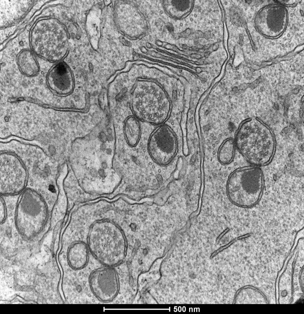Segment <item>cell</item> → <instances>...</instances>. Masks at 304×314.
Listing matches in <instances>:
<instances>
[{
    "label": "cell",
    "instance_id": "cell-1",
    "mask_svg": "<svg viewBox=\"0 0 304 314\" xmlns=\"http://www.w3.org/2000/svg\"><path fill=\"white\" fill-rule=\"evenodd\" d=\"M259 125H249L252 121L247 118L242 123L234 140L236 147L249 163L261 166L268 163L275 151V143L270 127L258 117Z\"/></svg>",
    "mask_w": 304,
    "mask_h": 314
},
{
    "label": "cell",
    "instance_id": "cell-2",
    "mask_svg": "<svg viewBox=\"0 0 304 314\" xmlns=\"http://www.w3.org/2000/svg\"><path fill=\"white\" fill-rule=\"evenodd\" d=\"M29 39L33 52L48 61H59L66 54V31L62 24L54 18L38 20L32 28Z\"/></svg>",
    "mask_w": 304,
    "mask_h": 314
},
{
    "label": "cell",
    "instance_id": "cell-3",
    "mask_svg": "<svg viewBox=\"0 0 304 314\" xmlns=\"http://www.w3.org/2000/svg\"><path fill=\"white\" fill-rule=\"evenodd\" d=\"M48 216L47 203L41 194L30 188L23 192L16 207L15 222L23 237L32 238L40 233L46 224Z\"/></svg>",
    "mask_w": 304,
    "mask_h": 314
},
{
    "label": "cell",
    "instance_id": "cell-4",
    "mask_svg": "<svg viewBox=\"0 0 304 314\" xmlns=\"http://www.w3.org/2000/svg\"><path fill=\"white\" fill-rule=\"evenodd\" d=\"M263 178L260 169L251 167L238 169L230 175L226 185L228 197L234 199L232 203L241 207H249L259 201L263 189Z\"/></svg>",
    "mask_w": 304,
    "mask_h": 314
},
{
    "label": "cell",
    "instance_id": "cell-5",
    "mask_svg": "<svg viewBox=\"0 0 304 314\" xmlns=\"http://www.w3.org/2000/svg\"><path fill=\"white\" fill-rule=\"evenodd\" d=\"M147 149L154 163L161 166H168L174 159L178 153L177 135L169 126L161 125L150 134Z\"/></svg>",
    "mask_w": 304,
    "mask_h": 314
},
{
    "label": "cell",
    "instance_id": "cell-6",
    "mask_svg": "<svg viewBox=\"0 0 304 314\" xmlns=\"http://www.w3.org/2000/svg\"><path fill=\"white\" fill-rule=\"evenodd\" d=\"M0 193L13 195L22 192L27 178L26 169L19 158L8 152L0 154Z\"/></svg>",
    "mask_w": 304,
    "mask_h": 314
},
{
    "label": "cell",
    "instance_id": "cell-7",
    "mask_svg": "<svg viewBox=\"0 0 304 314\" xmlns=\"http://www.w3.org/2000/svg\"><path fill=\"white\" fill-rule=\"evenodd\" d=\"M288 18V12L284 5L280 3L268 5L257 12L254 19L255 26L264 36L275 38L284 31Z\"/></svg>",
    "mask_w": 304,
    "mask_h": 314
},
{
    "label": "cell",
    "instance_id": "cell-8",
    "mask_svg": "<svg viewBox=\"0 0 304 314\" xmlns=\"http://www.w3.org/2000/svg\"><path fill=\"white\" fill-rule=\"evenodd\" d=\"M89 282L93 293L102 301H111L118 293L117 274L112 266H107L93 270L89 276Z\"/></svg>",
    "mask_w": 304,
    "mask_h": 314
},
{
    "label": "cell",
    "instance_id": "cell-9",
    "mask_svg": "<svg viewBox=\"0 0 304 314\" xmlns=\"http://www.w3.org/2000/svg\"><path fill=\"white\" fill-rule=\"evenodd\" d=\"M47 85L51 92L60 96L70 94L74 87L72 72L65 63L59 62L49 70L46 77Z\"/></svg>",
    "mask_w": 304,
    "mask_h": 314
},
{
    "label": "cell",
    "instance_id": "cell-10",
    "mask_svg": "<svg viewBox=\"0 0 304 314\" xmlns=\"http://www.w3.org/2000/svg\"><path fill=\"white\" fill-rule=\"evenodd\" d=\"M17 62L21 72L26 76L34 77L39 72L38 63L33 52L29 49L21 51L17 55Z\"/></svg>",
    "mask_w": 304,
    "mask_h": 314
},
{
    "label": "cell",
    "instance_id": "cell-11",
    "mask_svg": "<svg viewBox=\"0 0 304 314\" xmlns=\"http://www.w3.org/2000/svg\"><path fill=\"white\" fill-rule=\"evenodd\" d=\"M89 258L88 250L86 245L82 243L72 245L67 253V259L70 267L75 270L84 267L87 264Z\"/></svg>",
    "mask_w": 304,
    "mask_h": 314
},
{
    "label": "cell",
    "instance_id": "cell-12",
    "mask_svg": "<svg viewBox=\"0 0 304 314\" xmlns=\"http://www.w3.org/2000/svg\"><path fill=\"white\" fill-rule=\"evenodd\" d=\"M125 137L128 145L131 147L136 146L141 137V130L138 121L135 118H129L125 121L124 126Z\"/></svg>",
    "mask_w": 304,
    "mask_h": 314
},
{
    "label": "cell",
    "instance_id": "cell-13",
    "mask_svg": "<svg viewBox=\"0 0 304 314\" xmlns=\"http://www.w3.org/2000/svg\"><path fill=\"white\" fill-rule=\"evenodd\" d=\"M235 147L234 140L232 138L225 140L218 151V158L219 162L224 165L230 163L234 157Z\"/></svg>",
    "mask_w": 304,
    "mask_h": 314
},
{
    "label": "cell",
    "instance_id": "cell-14",
    "mask_svg": "<svg viewBox=\"0 0 304 314\" xmlns=\"http://www.w3.org/2000/svg\"><path fill=\"white\" fill-rule=\"evenodd\" d=\"M302 88L301 86L297 85L295 87L291 90L285 96L284 101V115L285 117H287L288 110L290 105V97L291 95L297 94Z\"/></svg>",
    "mask_w": 304,
    "mask_h": 314
},
{
    "label": "cell",
    "instance_id": "cell-15",
    "mask_svg": "<svg viewBox=\"0 0 304 314\" xmlns=\"http://www.w3.org/2000/svg\"><path fill=\"white\" fill-rule=\"evenodd\" d=\"M262 79L263 78L262 76H260L251 82L245 83L243 84L241 87V89L243 90H246L247 88H250L253 90L256 88L259 85V84L262 81Z\"/></svg>",
    "mask_w": 304,
    "mask_h": 314
},
{
    "label": "cell",
    "instance_id": "cell-16",
    "mask_svg": "<svg viewBox=\"0 0 304 314\" xmlns=\"http://www.w3.org/2000/svg\"><path fill=\"white\" fill-rule=\"evenodd\" d=\"M298 251L296 252V255H295V257H294V260L293 261V262H292V272L291 281V300H290L291 302V303H291L292 302V301H293V293H294V292H294V290H293V288H294V287H293V279H294V277H294V267H295V264H296V261H297V259L298 258Z\"/></svg>",
    "mask_w": 304,
    "mask_h": 314
},
{
    "label": "cell",
    "instance_id": "cell-17",
    "mask_svg": "<svg viewBox=\"0 0 304 314\" xmlns=\"http://www.w3.org/2000/svg\"><path fill=\"white\" fill-rule=\"evenodd\" d=\"M298 241L297 242V243L296 246H295V247L294 248V249H293V251H292V254L291 255V256L288 259V261H287V263L286 264V266H285V268L284 270L282 272V274L280 275V276H279V280H278V303L279 304H280V303H279L280 294H279V282H280V279L282 277V276L284 274V273L286 271V270H287V266H288V264L289 263V262L291 260V259L292 258L293 256V255L294 254V251H295V250L296 249V248L297 247V246L298 245Z\"/></svg>",
    "mask_w": 304,
    "mask_h": 314
},
{
    "label": "cell",
    "instance_id": "cell-18",
    "mask_svg": "<svg viewBox=\"0 0 304 314\" xmlns=\"http://www.w3.org/2000/svg\"><path fill=\"white\" fill-rule=\"evenodd\" d=\"M0 222H3L6 217V209L3 200L1 198L0 200Z\"/></svg>",
    "mask_w": 304,
    "mask_h": 314
},
{
    "label": "cell",
    "instance_id": "cell-19",
    "mask_svg": "<svg viewBox=\"0 0 304 314\" xmlns=\"http://www.w3.org/2000/svg\"><path fill=\"white\" fill-rule=\"evenodd\" d=\"M304 267V266H302V268H301V270L300 271V273H299L300 275L299 276V281L300 285V288H301V290H302V292L303 293L304 292V289H303V282H302V279L301 276H302V273L303 272V270H304V267Z\"/></svg>",
    "mask_w": 304,
    "mask_h": 314
},
{
    "label": "cell",
    "instance_id": "cell-20",
    "mask_svg": "<svg viewBox=\"0 0 304 314\" xmlns=\"http://www.w3.org/2000/svg\"><path fill=\"white\" fill-rule=\"evenodd\" d=\"M229 230V229L227 228L224 230L217 237L216 239V242H218L221 240V238L225 235Z\"/></svg>",
    "mask_w": 304,
    "mask_h": 314
}]
</instances>
